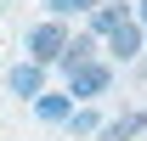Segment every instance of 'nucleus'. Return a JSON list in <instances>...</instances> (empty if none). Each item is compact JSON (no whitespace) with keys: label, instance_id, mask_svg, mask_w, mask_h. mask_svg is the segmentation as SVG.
<instances>
[{"label":"nucleus","instance_id":"nucleus-6","mask_svg":"<svg viewBox=\"0 0 147 141\" xmlns=\"http://www.w3.org/2000/svg\"><path fill=\"white\" fill-rule=\"evenodd\" d=\"M34 113H40L45 124H68V113H74V96H68V90H62V96H45V90H40V96H34Z\"/></svg>","mask_w":147,"mask_h":141},{"label":"nucleus","instance_id":"nucleus-5","mask_svg":"<svg viewBox=\"0 0 147 141\" xmlns=\"http://www.w3.org/2000/svg\"><path fill=\"white\" fill-rule=\"evenodd\" d=\"M108 51L119 56V62H130V56L142 51V23H125V28H113V34H108Z\"/></svg>","mask_w":147,"mask_h":141},{"label":"nucleus","instance_id":"nucleus-1","mask_svg":"<svg viewBox=\"0 0 147 141\" xmlns=\"http://www.w3.org/2000/svg\"><path fill=\"white\" fill-rule=\"evenodd\" d=\"M62 51H68V28H62V17L34 23V28H28V62L51 68V62H62Z\"/></svg>","mask_w":147,"mask_h":141},{"label":"nucleus","instance_id":"nucleus-8","mask_svg":"<svg viewBox=\"0 0 147 141\" xmlns=\"http://www.w3.org/2000/svg\"><path fill=\"white\" fill-rule=\"evenodd\" d=\"M51 6V17H79V11H96L102 0H45Z\"/></svg>","mask_w":147,"mask_h":141},{"label":"nucleus","instance_id":"nucleus-4","mask_svg":"<svg viewBox=\"0 0 147 141\" xmlns=\"http://www.w3.org/2000/svg\"><path fill=\"white\" fill-rule=\"evenodd\" d=\"M6 85H11V96H28V102H34L40 90H45V68H40V62H23V68H11Z\"/></svg>","mask_w":147,"mask_h":141},{"label":"nucleus","instance_id":"nucleus-9","mask_svg":"<svg viewBox=\"0 0 147 141\" xmlns=\"http://www.w3.org/2000/svg\"><path fill=\"white\" fill-rule=\"evenodd\" d=\"M68 124H74V136H96V130H102V119H96L91 107H79V113H68Z\"/></svg>","mask_w":147,"mask_h":141},{"label":"nucleus","instance_id":"nucleus-10","mask_svg":"<svg viewBox=\"0 0 147 141\" xmlns=\"http://www.w3.org/2000/svg\"><path fill=\"white\" fill-rule=\"evenodd\" d=\"M136 23H142V28H147V0H142V6H136Z\"/></svg>","mask_w":147,"mask_h":141},{"label":"nucleus","instance_id":"nucleus-7","mask_svg":"<svg viewBox=\"0 0 147 141\" xmlns=\"http://www.w3.org/2000/svg\"><path fill=\"white\" fill-rule=\"evenodd\" d=\"M142 130H147V107H142V113H130V119H113V124H102L96 136H102V141H130V136H142Z\"/></svg>","mask_w":147,"mask_h":141},{"label":"nucleus","instance_id":"nucleus-3","mask_svg":"<svg viewBox=\"0 0 147 141\" xmlns=\"http://www.w3.org/2000/svg\"><path fill=\"white\" fill-rule=\"evenodd\" d=\"M125 23H136V11H130V6H113V0H102V6L91 11V34H102V40H108L113 28H125Z\"/></svg>","mask_w":147,"mask_h":141},{"label":"nucleus","instance_id":"nucleus-2","mask_svg":"<svg viewBox=\"0 0 147 141\" xmlns=\"http://www.w3.org/2000/svg\"><path fill=\"white\" fill-rule=\"evenodd\" d=\"M62 73H68V96H74V102L102 96V90H108V79H113L108 62H79V68H62Z\"/></svg>","mask_w":147,"mask_h":141}]
</instances>
